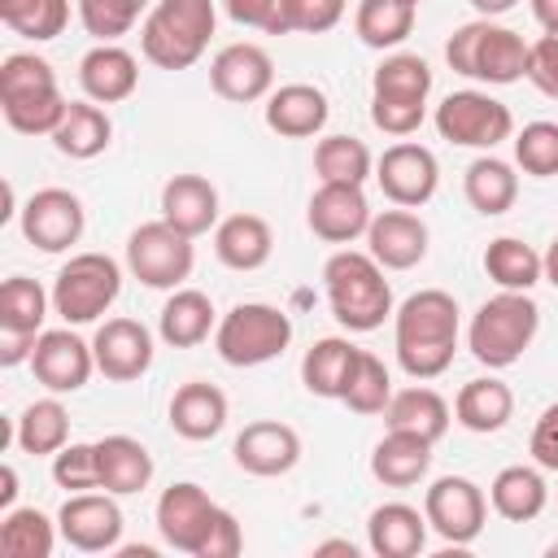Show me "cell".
<instances>
[{"label": "cell", "instance_id": "6da1fadb", "mask_svg": "<svg viewBox=\"0 0 558 558\" xmlns=\"http://www.w3.org/2000/svg\"><path fill=\"white\" fill-rule=\"evenodd\" d=\"M458 301L445 288H418L392 310V344L397 362L410 379H436L453 366L458 353Z\"/></svg>", "mask_w": 558, "mask_h": 558}, {"label": "cell", "instance_id": "7a4b0ae2", "mask_svg": "<svg viewBox=\"0 0 558 558\" xmlns=\"http://www.w3.org/2000/svg\"><path fill=\"white\" fill-rule=\"evenodd\" d=\"M323 288L331 318L344 331H375L392 314V283L384 279V266L362 248H340L323 266Z\"/></svg>", "mask_w": 558, "mask_h": 558}, {"label": "cell", "instance_id": "3957f363", "mask_svg": "<svg viewBox=\"0 0 558 558\" xmlns=\"http://www.w3.org/2000/svg\"><path fill=\"white\" fill-rule=\"evenodd\" d=\"M214 26V0H157L140 22V52L157 70H187L205 57Z\"/></svg>", "mask_w": 558, "mask_h": 558}, {"label": "cell", "instance_id": "277c9868", "mask_svg": "<svg viewBox=\"0 0 558 558\" xmlns=\"http://www.w3.org/2000/svg\"><path fill=\"white\" fill-rule=\"evenodd\" d=\"M0 109L17 135H52L70 109L57 74L35 52H9L0 61Z\"/></svg>", "mask_w": 558, "mask_h": 558}, {"label": "cell", "instance_id": "5b68a950", "mask_svg": "<svg viewBox=\"0 0 558 558\" xmlns=\"http://www.w3.org/2000/svg\"><path fill=\"white\" fill-rule=\"evenodd\" d=\"M541 331V305L532 301V292H510L501 288L497 296H488L475 314H471V327H466V349L480 366L488 371H506L514 366L532 340Z\"/></svg>", "mask_w": 558, "mask_h": 558}, {"label": "cell", "instance_id": "8992f818", "mask_svg": "<svg viewBox=\"0 0 558 558\" xmlns=\"http://www.w3.org/2000/svg\"><path fill=\"white\" fill-rule=\"evenodd\" d=\"M445 61L453 74L480 78L488 87H506L527 74V44L519 31L493 17H475L445 39Z\"/></svg>", "mask_w": 558, "mask_h": 558}, {"label": "cell", "instance_id": "52a82bcc", "mask_svg": "<svg viewBox=\"0 0 558 558\" xmlns=\"http://www.w3.org/2000/svg\"><path fill=\"white\" fill-rule=\"evenodd\" d=\"M292 344V318L279 305L266 301H240L231 305L214 327V349L227 366H262L275 362Z\"/></svg>", "mask_w": 558, "mask_h": 558}, {"label": "cell", "instance_id": "ba28073f", "mask_svg": "<svg viewBox=\"0 0 558 558\" xmlns=\"http://www.w3.org/2000/svg\"><path fill=\"white\" fill-rule=\"evenodd\" d=\"M122 292V266L109 253H74L52 279V314L70 327L96 323Z\"/></svg>", "mask_w": 558, "mask_h": 558}, {"label": "cell", "instance_id": "9c48e42d", "mask_svg": "<svg viewBox=\"0 0 558 558\" xmlns=\"http://www.w3.org/2000/svg\"><path fill=\"white\" fill-rule=\"evenodd\" d=\"M196 266V248H192V235H183L179 227H170L166 218H153V222H140L131 235H126V270L144 283V288H183V279L192 275Z\"/></svg>", "mask_w": 558, "mask_h": 558}, {"label": "cell", "instance_id": "30bf717a", "mask_svg": "<svg viewBox=\"0 0 558 558\" xmlns=\"http://www.w3.org/2000/svg\"><path fill=\"white\" fill-rule=\"evenodd\" d=\"M432 122H436L440 140L462 144V148H484V153H493L501 140L514 135V113H510V105H501L497 96L475 92V87L449 92V96L436 105Z\"/></svg>", "mask_w": 558, "mask_h": 558}, {"label": "cell", "instance_id": "8fae6325", "mask_svg": "<svg viewBox=\"0 0 558 558\" xmlns=\"http://www.w3.org/2000/svg\"><path fill=\"white\" fill-rule=\"evenodd\" d=\"M423 514L445 545H471L488 523V497L466 475H440L423 493Z\"/></svg>", "mask_w": 558, "mask_h": 558}, {"label": "cell", "instance_id": "7c38bea8", "mask_svg": "<svg viewBox=\"0 0 558 558\" xmlns=\"http://www.w3.org/2000/svg\"><path fill=\"white\" fill-rule=\"evenodd\" d=\"M17 222H22L26 244H35L39 253H65L70 244L83 240L87 209L70 187H39L17 209Z\"/></svg>", "mask_w": 558, "mask_h": 558}, {"label": "cell", "instance_id": "4fadbf2b", "mask_svg": "<svg viewBox=\"0 0 558 558\" xmlns=\"http://www.w3.org/2000/svg\"><path fill=\"white\" fill-rule=\"evenodd\" d=\"M218 510L222 506L201 484L179 480V484L161 488V497H157V532H161V541L170 549L196 558L205 536H209V527H214V519H218Z\"/></svg>", "mask_w": 558, "mask_h": 558}, {"label": "cell", "instance_id": "5bb4252c", "mask_svg": "<svg viewBox=\"0 0 558 558\" xmlns=\"http://www.w3.org/2000/svg\"><path fill=\"white\" fill-rule=\"evenodd\" d=\"M375 183L379 192L392 201V205H405V209H418L436 196L440 187V166H436V153L414 144V140H401L392 148H384V157L375 161Z\"/></svg>", "mask_w": 558, "mask_h": 558}, {"label": "cell", "instance_id": "9a60e30c", "mask_svg": "<svg viewBox=\"0 0 558 558\" xmlns=\"http://www.w3.org/2000/svg\"><path fill=\"white\" fill-rule=\"evenodd\" d=\"M57 527L61 541L78 554H109L122 545V510L113 493H70L57 510Z\"/></svg>", "mask_w": 558, "mask_h": 558}, {"label": "cell", "instance_id": "2e32d148", "mask_svg": "<svg viewBox=\"0 0 558 558\" xmlns=\"http://www.w3.org/2000/svg\"><path fill=\"white\" fill-rule=\"evenodd\" d=\"M209 87L231 105H253L275 92V61L262 44H227L209 61Z\"/></svg>", "mask_w": 558, "mask_h": 558}, {"label": "cell", "instance_id": "e0dca14e", "mask_svg": "<svg viewBox=\"0 0 558 558\" xmlns=\"http://www.w3.org/2000/svg\"><path fill=\"white\" fill-rule=\"evenodd\" d=\"M31 371H35V379H39L48 392L65 397V392H78V388L92 379L96 353H92V344H87L83 336H74L70 323H65V327L39 331L35 353H31Z\"/></svg>", "mask_w": 558, "mask_h": 558}, {"label": "cell", "instance_id": "ac0fdd59", "mask_svg": "<svg viewBox=\"0 0 558 558\" xmlns=\"http://www.w3.org/2000/svg\"><path fill=\"white\" fill-rule=\"evenodd\" d=\"M92 353H96V371L113 384H135L140 375H148L153 366V331L135 318H105L92 336Z\"/></svg>", "mask_w": 558, "mask_h": 558}, {"label": "cell", "instance_id": "d6986e66", "mask_svg": "<svg viewBox=\"0 0 558 558\" xmlns=\"http://www.w3.org/2000/svg\"><path fill=\"white\" fill-rule=\"evenodd\" d=\"M371 201L357 183H318V192L305 205V222L327 244H353L371 227Z\"/></svg>", "mask_w": 558, "mask_h": 558}, {"label": "cell", "instance_id": "ffe728a7", "mask_svg": "<svg viewBox=\"0 0 558 558\" xmlns=\"http://www.w3.org/2000/svg\"><path fill=\"white\" fill-rule=\"evenodd\" d=\"M231 458L240 471H248L257 480H275L301 462V436H296V427H288L279 418H257L235 436Z\"/></svg>", "mask_w": 558, "mask_h": 558}, {"label": "cell", "instance_id": "44dd1931", "mask_svg": "<svg viewBox=\"0 0 558 558\" xmlns=\"http://www.w3.org/2000/svg\"><path fill=\"white\" fill-rule=\"evenodd\" d=\"M427 240H432L427 222L405 205H392V209L375 214L371 227H366V253L384 270H414L427 257Z\"/></svg>", "mask_w": 558, "mask_h": 558}, {"label": "cell", "instance_id": "7402d4cb", "mask_svg": "<svg viewBox=\"0 0 558 558\" xmlns=\"http://www.w3.org/2000/svg\"><path fill=\"white\" fill-rule=\"evenodd\" d=\"M78 87L96 105H122L140 87V61L122 44H96L78 61Z\"/></svg>", "mask_w": 558, "mask_h": 558}, {"label": "cell", "instance_id": "603a6c76", "mask_svg": "<svg viewBox=\"0 0 558 558\" xmlns=\"http://www.w3.org/2000/svg\"><path fill=\"white\" fill-rule=\"evenodd\" d=\"M262 118L283 140H310V135H318L327 126L331 105H327L323 87H314V83H283V87H275L266 96Z\"/></svg>", "mask_w": 558, "mask_h": 558}, {"label": "cell", "instance_id": "cb8c5ba5", "mask_svg": "<svg viewBox=\"0 0 558 558\" xmlns=\"http://www.w3.org/2000/svg\"><path fill=\"white\" fill-rule=\"evenodd\" d=\"M427 514L410 501H384L366 514V545L375 558H414L427 545Z\"/></svg>", "mask_w": 558, "mask_h": 558}, {"label": "cell", "instance_id": "d4e9b609", "mask_svg": "<svg viewBox=\"0 0 558 558\" xmlns=\"http://www.w3.org/2000/svg\"><path fill=\"white\" fill-rule=\"evenodd\" d=\"M427 471H432V440L427 436L388 427L379 436V445L371 449V475L384 488H414L418 480H427Z\"/></svg>", "mask_w": 558, "mask_h": 558}, {"label": "cell", "instance_id": "484cf974", "mask_svg": "<svg viewBox=\"0 0 558 558\" xmlns=\"http://www.w3.org/2000/svg\"><path fill=\"white\" fill-rule=\"evenodd\" d=\"M161 218L183 235H205L218 227V187L205 174H174L161 187Z\"/></svg>", "mask_w": 558, "mask_h": 558}, {"label": "cell", "instance_id": "4316f807", "mask_svg": "<svg viewBox=\"0 0 558 558\" xmlns=\"http://www.w3.org/2000/svg\"><path fill=\"white\" fill-rule=\"evenodd\" d=\"M214 253L227 270H262L275 253V231L262 214H231L214 227Z\"/></svg>", "mask_w": 558, "mask_h": 558}, {"label": "cell", "instance_id": "83f0119b", "mask_svg": "<svg viewBox=\"0 0 558 558\" xmlns=\"http://www.w3.org/2000/svg\"><path fill=\"white\" fill-rule=\"evenodd\" d=\"M218 327V310L209 301V292L201 288H170L161 314H157V336L170 349H196L201 340H209V331Z\"/></svg>", "mask_w": 558, "mask_h": 558}, {"label": "cell", "instance_id": "f1b7e54d", "mask_svg": "<svg viewBox=\"0 0 558 558\" xmlns=\"http://www.w3.org/2000/svg\"><path fill=\"white\" fill-rule=\"evenodd\" d=\"M170 427L183 440H214L227 427V392L205 384V379H192V384L174 388V397H170Z\"/></svg>", "mask_w": 558, "mask_h": 558}, {"label": "cell", "instance_id": "f546056e", "mask_svg": "<svg viewBox=\"0 0 558 558\" xmlns=\"http://www.w3.org/2000/svg\"><path fill=\"white\" fill-rule=\"evenodd\" d=\"M96 466H100V488L113 497L144 493L153 480V453L135 436H122V432L96 440Z\"/></svg>", "mask_w": 558, "mask_h": 558}, {"label": "cell", "instance_id": "4dcf8cb0", "mask_svg": "<svg viewBox=\"0 0 558 558\" xmlns=\"http://www.w3.org/2000/svg\"><path fill=\"white\" fill-rule=\"evenodd\" d=\"M510 414H514V392H510V384H501L493 375L466 379L453 397V423H462L475 436L501 432L510 423Z\"/></svg>", "mask_w": 558, "mask_h": 558}, {"label": "cell", "instance_id": "1f68e13d", "mask_svg": "<svg viewBox=\"0 0 558 558\" xmlns=\"http://www.w3.org/2000/svg\"><path fill=\"white\" fill-rule=\"evenodd\" d=\"M357 353H362V349H357L353 340H344V336H323V340H314V344L305 349V357H301V384H305V392L327 397V401H340V397H344V384H349V375H353Z\"/></svg>", "mask_w": 558, "mask_h": 558}, {"label": "cell", "instance_id": "d6a6232c", "mask_svg": "<svg viewBox=\"0 0 558 558\" xmlns=\"http://www.w3.org/2000/svg\"><path fill=\"white\" fill-rule=\"evenodd\" d=\"M462 196H466V205H471L475 214L497 218V214L514 209V201H519V174H514L510 161L484 153V157H475V161L466 166V174H462Z\"/></svg>", "mask_w": 558, "mask_h": 558}, {"label": "cell", "instance_id": "836d02e7", "mask_svg": "<svg viewBox=\"0 0 558 558\" xmlns=\"http://www.w3.org/2000/svg\"><path fill=\"white\" fill-rule=\"evenodd\" d=\"M549 501V488H545V475L541 466H501L488 484V506L510 519V523H532Z\"/></svg>", "mask_w": 558, "mask_h": 558}, {"label": "cell", "instance_id": "e575fe53", "mask_svg": "<svg viewBox=\"0 0 558 558\" xmlns=\"http://www.w3.org/2000/svg\"><path fill=\"white\" fill-rule=\"evenodd\" d=\"M109 140H113V122H109V113H105L96 100H70L61 126L52 131L57 153L70 157V161H92V157H100V153L109 148Z\"/></svg>", "mask_w": 558, "mask_h": 558}, {"label": "cell", "instance_id": "d590c367", "mask_svg": "<svg viewBox=\"0 0 558 558\" xmlns=\"http://www.w3.org/2000/svg\"><path fill=\"white\" fill-rule=\"evenodd\" d=\"M384 423L388 427H397V432H414V436H427L432 445L449 432V423H453V410H449V401L436 392V388H423V384H414V388H401V392H392V401H388V410H384Z\"/></svg>", "mask_w": 558, "mask_h": 558}, {"label": "cell", "instance_id": "8d00e7d4", "mask_svg": "<svg viewBox=\"0 0 558 558\" xmlns=\"http://www.w3.org/2000/svg\"><path fill=\"white\" fill-rule=\"evenodd\" d=\"M13 445L31 458H52L57 449L70 445V410L61 405V397H39L31 401L22 414H17V427H13Z\"/></svg>", "mask_w": 558, "mask_h": 558}, {"label": "cell", "instance_id": "74e56055", "mask_svg": "<svg viewBox=\"0 0 558 558\" xmlns=\"http://www.w3.org/2000/svg\"><path fill=\"white\" fill-rule=\"evenodd\" d=\"M484 275L497 283V288H510V292H532L541 279H545V257L519 240V235H497L488 240L484 248Z\"/></svg>", "mask_w": 558, "mask_h": 558}, {"label": "cell", "instance_id": "f35d334b", "mask_svg": "<svg viewBox=\"0 0 558 558\" xmlns=\"http://www.w3.org/2000/svg\"><path fill=\"white\" fill-rule=\"evenodd\" d=\"M414 13H418V4H410V0H357L353 31L375 52L401 48L410 39V31H414Z\"/></svg>", "mask_w": 558, "mask_h": 558}, {"label": "cell", "instance_id": "ab89813d", "mask_svg": "<svg viewBox=\"0 0 558 558\" xmlns=\"http://www.w3.org/2000/svg\"><path fill=\"white\" fill-rule=\"evenodd\" d=\"M57 536H61L57 519H48L35 506H13L0 519V549L9 558H48L57 549Z\"/></svg>", "mask_w": 558, "mask_h": 558}, {"label": "cell", "instance_id": "60d3db41", "mask_svg": "<svg viewBox=\"0 0 558 558\" xmlns=\"http://www.w3.org/2000/svg\"><path fill=\"white\" fill-rule=\"evenodd\" d=\"M314 174L318 183H366L375 174V157L357 135H323L314 144Z\"/></svg>", "mask_w": 558, "mask_h": 558}, {"label": "cell", "instance_id": "b9f144b4", "mask_svg": "<svg viewBox=\"0 0 558 558\" xmlns=\"http://www.w3.org/2000/svg\"><path fill=\"white\" fill-rule=\"evenodd\" d=\"M48 305H52V292H44L26 275H9L0 283V331L39 336L44 331V318H48Z\"/></svg>", "mask_w": 558, "mask_h": 558}, {"label": "cell", "instance_id": "7bdbcfd3", "mask_svg": "<svg viewBox=\"0 0 558 558\" xmlns=\"http://www.w3.org/2000/svg\"><path fill=\"white\" fill-rule=\"evenodd\" d=\"M371 96H392V100L427 105V96H432V65L418 52H392L371 74Z\"/></svg>", "mask_w": 558, "mask_h": 558}, {"label": "cell", "instance_id": "ee69618b", "mask_svg": "<svg viewBox=\"0 0 558 558\" xmlns=\"http://www.w3.org/2000/svg\"><path fill=\"white\" fill-rule=\"evenodd\" d=\"M0 22L35 44H48L70 22V0H0Z\"/></svg>", "mask_w": 558, "mask_h": 558}, {"label": "cell", "instance_id": "f6af8a7d", "mask_svg": "<svg viewBox=\"0 0 558 558\" xmlns=\"http://www.w3.org/2000/svg\"><path fill=\"white\" fill-rule=\"evenodd\" d=\"M353 414H384L388 401H392V379H388V366L375 357V353H357L353 362V375L344 384V397H340Z\"/></svg>", "mask_w": 558, "mask_h": 558}, {"label": "cell", "instance_id": "bcb514c9", "mask_svg": "<svg viewBox=\"0 0 558 558\" xmlns=\"http://www.w3.org/2000/svg\"><path fill=\"white\" fill-rule=\"evenodd\" d=\"M514 166L532 179H554L558 174V122H527L514 135Z\"/></svg>", "mask_w": 558, "mask_h": 558}, {"label": "cell", "instance_id": "7dc6e473", "mask_svg": "<svg viewBox=\"0 0 558 558\" xmlns=\"http://www.w3.org/2000/svg\"><path fill=\"white\" fill-rule=\"evenodd\" d=\"M148 0H78V22L100 44H118L140 17Z\"/></svg>", "mask_w": 558, "mask_h": 558}, {"label": "cell", "instance_id": "c3c4849f", "mask_svg": "<svg viewBox=\"0 0 558 558\" xmlns=\"http://www.w3.org/2000/svg\"><path fill=\"white\" fill-rule=\"evenodd\" d=\"M52 484L65 493H87L100 488V466H96V445L70 440L65 449L52 453Z\"/></svg>", "mask_w": 558, "mask_h": 558}, {"label": "cell", "instance_id": "681fc988", "mask_svg": "<svg viewBox=\"0 0 558 558\" xmlns=\"http://www.w3.org/2000/svg\"><path fill=\"white\" fill-rule=\"evenodd\" d=\"M344 9L349 0H283V35H327Z\"/></svg>", "mask_w": 558, "mask_h": 558}, {"label": "cell", "instance_id": "f907efd6", "mask_svg": "<svg viewBox=\"0 0 558 558\" xmlns=\"http://www.w3.org/2000/svg\"><path fill=\"white\" fill-rule=\"evenodd\" d=\"M427 118V105L418 100H392V96H371V122L384 135H414Z\"/></svg>", "mask_w": 558, "mask_h": 558}, {"label": "cell", "instance_id": "816d5d0a", "mask_svg": "<svg viewBox=\"0 0 558 558\" xmlns=\"http://www.w3.org/2000/svg\"><path fill=\"white\" fill-rule=\"evenodd\" d=\"M541 96L558 100V31H545L536 44H527V74H523Z\"/></svg>", "mask_w": 558, "mask_h": 558}, {"label": "cell", "instance_id": "f5cc1de1", "mask_svg": "<svg viewBox=\"0 0 558 558\" xmlns=\"http://www.w3.org/2000/svg\"><path fill=\"white\" fill-rule=\"evenodd\" d=\"M235 26H253L266 35H283V0H222Z\"/></svg>", "mask_w": 558, "mask_h": 558}, {"label": "cell", "instance_id": "db71d44e", "mask_svg": "<svg viewBox=\"0 0 558 558\" xmlns=\"http://www.w3.org/2000/svg\"><path fill=\"white\" fill-rule=\"evenodd\" d=\"M527 449H532V462L541 471H558V401L536 414V427H532Z\"/></svg>", "mask_w": 558, "mask_h": 558}, {"label": "cell", "instance_id": "11a10c76", "mask_svg": "<svg viewBox=\"0 0 558 558\" xmlns=\"http://www.w3.org/2000/svg\"><path fill=\"white\" fill-rule=\"evenodd\" d=\"M240 549H244L240 519L231 510H218V519H214V527H209V536H205V545H201L196 558H235Z\"/></svg>", "mask_w": 558, "mask_h": 558}, {"label": "cell", "instance_id": "9f6ffc18", "mask_svg": "<svg viewBox=\"0 0 558 558\" xmlns=\"http://www.w3.org/2000/svg\"><path fill=\"white\" fill-rule=\"evenodd\" d=\"M39 336H17V331H0V366H17L31 362Z\"/></svg>", "mask_w": 558, "mask_h": 558}, {"label": "cell", "instance_id": "6f0895ef", "mask_svg": "<svg viewBox=\"0 0 558 558\" xmlns=\"http://www.w3.org/2000/svg\"><path fill=\"white\" fill-rule=\"evenodd\" d=\"M532 17L541 22V31H558V0H527Z\"/></svg>", "mask_w": 558, "mask_h": 558}, {"label": "cell", "instance_id": "680465c9", "mask_svg": "<svg viewBox=\"0 0 558 558\" xmlns=\"http://www.w3.org/2000/svg\"><path fill=\"white\" fill-rule=\"evenodd\" d=\"M13 497H17V471L13 466H0V506L13 510Z\"/></svg>", "mask_w": 558, "mask_h": 558}, {"label": "cell", "instance_id": "91938a15", "mask_svg": "<svg viewBox=\"0 0 558 558\" xmlns=\"http://www.w3.org/2000/svg\"><path fill=\"white\" fill-rule=\"evenodd\" d=\"M471 4H475L480 17H501V13H510L519 0H471Z\"/></svg>", "mask_w": 558, "mask_h": 558}, {"label": "cell", "instance_id": "94428289", "mask_svg": "<svg viewBox=\"0 0 558 558\" xmlns=\"http://www.w3.org/2000/svg\"><path fill=\"white\" fill-rule=\"evenodd\" d=\"M314 554H349V558H357V545L353 541H323V545H314Z\"/></svg>", "mask_w": 558, "mask_h": 558}, {"label": "cell", "instance_id": "6125c7cd", "mask_svg": "<svg viewBox=\"0 0 558 558\" xmlns=\"http://www.w3.org/2000/svg\"><path fill=\"white\" fill-rule=\"evenodd\" d=\"M541 257H545V279H549V283L558 288V235H554V244H549V248H545Z\"/></svg>", "mask_w": 558, "mask_h": 558}, {"label": "cell", "instance_id": "be15d7a7", "mask_svg": "<svg viewBox=\"0 0 558 558\" xmlns=\"http://www.w3.org/2000/svg\"><path fill=\"white\" fill-rule=\"evenodd\" d=\"M545 554H549V558H558V541H554V545H545Z\"/></svg>", "mask_w": 558, "mask_h": 558}, {"label": "cell", "instance_id": "e7e4bbea", "mask_svg": "<svg viewBox=\"0 0 558 558\" xmlns=\"http://www.w3.org/2000/svg\"><path fill=\"white\" fill-rule=\"evenodd\" d=\"M410 4H423V0H410Z\"/></svg>", "mask_w": 558, "mask_h": 558}]
</instances>
